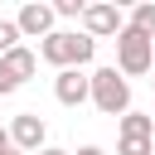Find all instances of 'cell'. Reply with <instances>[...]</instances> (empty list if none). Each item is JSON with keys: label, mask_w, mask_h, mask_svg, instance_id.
Instances as JSON below:
<instances>
[{"label": "cell", "mask_w": 155, "mask_h": 155, "mask_svg": "<svg viewBox=\"0 0 155 155\" xmlns=\"http://www.w3.org/2000/svg\"><path fill=\"white\" fill-rule=\"evenodd\" d=\"M92 53H97V39L92 34L53 29L48 39H39V58L53 63V68H82V63H92Z\"/></svg>", "instance_id": "6da1fadb"}, {"label": "cell", "mask_w": 155, "mask_h": 155, "mask_svg": "<svg viewBox=\"0 0 155 155\" xmlns=\"http://www.w3.org/2000/svg\"><path fill=\"white\" fill-rule=\"evenodd\" d=\"M116 68H121L126 78H140V73H150V68H155V39L126 24V29L116 34Z\"/></svg>", "instance_id": "7a4b0ae2"}, {"label": "cell", "mask_w": 155, "mask_h": 155, "mask_svg": "<svg viewBox=\"0 0 155 155\" xmlns=\"http://www.w3.org/2000/svg\"><path fill=\"white\" fill-rule=\"evenodd\" d=\"M92 102H97L102 116H126L131 111V82H126V73L97 68L92 73Z\"/></svg>", "instance_id": "3957f363"}, {"label": "cell", "mask_w": 155, "mask_h": 155, "mask_svg": "<svg viewBox=\"0 0 155 155\" xmlns=\"http://www.w3.org/2000/svg\"><path fill=\"white\" fill-rule=\"evenodd\" d=\"M34 68H39V53L34 48H10L5 58H0V97H10V92H19L29 78H34Z\"/></svg>", "instance_id": "277c9868"}, {"label": "cell", "mask_w": 155, "mask_h": 155, "mask_svg": "<svg viewBox=\"0 0 155 155\" xmlns=\"http://www.w3.org/2000/svg\"><path fill=\"white\" fill-rule=\"evenodd\" d=\"M126 24H121V10L111 5V0H92L87 5V15H82V34H92V39H116Z\"/></svg>", "instance_id": "5b68a950"}, {"label": "cell", "mask_w": 155, "mask_h": 155, "mask_svg": "<svg viewBox=\"0 0 155 155\" xmlns=\"http://www.w3.org/2000/svg\"><path fill=\"white\" fill-rule=\"evenodd\" d=\"M53 97H58L63 107H82V102H92V73L58 68V78H53Z\"/></svg>", "instance_id": "8992f818"}, {"label": "cell", "mask_w": 155, "mask_h": 155, "mask_svg": "<svg viewBox=\"0 0 155 155\" xmlns=\"http://www.w3.org/2000/svg\"><path fill=\"white\" fill-rule=\"evenodd\" d=\"M53 19H58V10H53V5L29 0V5L19 10V34H24V39H48V34H53Z\"/></svg>", "instance_id": "52a82bcc"}, {"label": "cell", "mask_w": 155, "mask_h": 155, "mask_svg": "<svg viewBox=\"0 0 155 155\" xmlns=\"http://www.w3.org/2000/svg\"><path fill=\"white\" fill-rule=\"evenodd\" d=\"M10 136H15L19 150L39 155V150H44V116H39V111H19V116L10 121Z\"/></svg>", "instance_id": "ba28073f"}, {"label": "cell", "mask_w": 155, "mask_h": 155, "mask_svg": "<svg viewBox=\"0 0 155 155\" xmlns=\"http://www.w3.org/2000/svg\"><path fill=\"white\" fill-rule=\"evenodd\" d=\"M121 136H155V116H140V111H126L121 116Z\"/></svg>", "instance_id": "9c48e42d"}, {"label": "cell", "mask_w": 155, "mask_h": 155, "mask_svg": "<svg viewBox=\"0 0 155 155\" xmlns=\"http://www.w3.org/2000/svg\"><path fill=\"white\" fill-rule=\"evenodd\" d=\"M131 29H140V34H150V39H155V5H150V0L131 10Z\"/></svg>", "instance_id": "30bf717a"}, {"label": "cell", "mask_w": 155, "mask_h": 155, "mask_svg": "<svg viewBox=\"0 0 155 155\" xmlns=\"http://www.w3.org/2000/svg\"><path fill=\"white\" fill-rule=\"evenodd\" d=\"M19 39H24V34H19V19H0V58H5L10 48H19Z\"/></svg>", "instance_id": "8fae6325"}, {"label": "cell", "mask_w": 155, "mask_h": 155, "mask_svg": "<svg viewBox=\"0 0 155 155\" xmlns=\"http://www.w3.org/2000/svg\"><path fill=\"white\" fill-rule=\"evenodd\" d=\"M116 155H150V140H145V136H121Z\"/></svg>", "instance_id": "7c38bea8"}, {"label": "cell", "mask_w": 155, "mask_h": 155, "mask_svg": "<svg viewBox=\"0 0 155 155\" xmlns=\"http://www.w3.org/2000/svg\"><path fill=\"white\" fill-rule=\"evenodd\" d=\"M87 5H92V0H53L58 15H87Z\"/></svg>", "instance_id": "4fadbf2b"}, {"label": "cell", "mask_w": 155, "mask_h": 155, "mask_svg": "<svg viewBox=\"0 0 155 155\" xmlns=\"http://www.w3.org/2000/svg\"><path fill=\"white\" fill-rule=\"evenodd\" d=\"M10 145H15V136H10V131H5V126H0V155H5V150H10Z\"/></svg>", "instance_id": "5bb4252c"}, {"label": "cell", "mask_w": 155, "mask_h": 155, "mask_svg": "<svg viewBox=\"0 0 155 155\" xmlns=\"http://www.w3.org/2000/svg\"><path fill=\"white\" fill-rule=\"evenodd\" d=\"M116 10H136V5H145V0H111Z\"/></svg>", "instance_id": "9a60e30c"}, {"label": "cell", "mask_w": 155, "mask_h": 155, "mask_svg": "<svg viewBox=\"0 0 155 155\" xmlns=\"http://www.w3.org/2000/svg\"><path fill=\"white\" fill-rule=\"evenodd\" d=\"M78 155H107V150H102V145H82Z\"/></svg>", "instance_id": "2e32d148"}, {"label": "cell", "mask_w": 155, "mask_h": 155, "mask_svg": "<svg viewBox=\"0 0 155 155\" xmlns=\"http://www.w3.org/2000/svg\"><path fill=\"white\" fill-rule=\"evenodd\" d=\"M39 155H73V150H53V145H44V150H39Z\"/></svg>", "instance_id": "e0dca14e"}, {"label": "cell", "mask_w": 155, "mask_h": 155, "mask_svg": "<svg viewBox=\"0 0 155 155\" xmlns=\"http://www.w3.org/2000/svg\"><path fill=\"white\" fill-rule=\"evenodd\" d=\"M5 155H29V150H19V145H10V150H5Z\"/></svg>", "instance_id": "ac0fdd59"}, {"label": "cell", "mask_w": 155, "mask_h": 155, "mask_svg": "<svg viewBox=\"0 0 155 155\" xmlns=\"http://www.w3.org/2000/svg\"><path fill=\"white\" fill-rule=\"evenodd\" d=\"M150 82H155V78H150Z\"/></svg>", "instance_id": "d6986e66"}]
</instances>
